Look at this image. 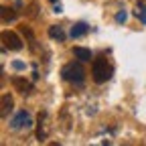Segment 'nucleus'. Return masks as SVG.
<instances>
[{"instance_id": "f257e3e1", "label": "nucleus", "mask_w": 146, "mask_h": 146, "mask_svg": "<svg viewBox=\"0 0 146 146\" xmlns=\"http://www.w3.org/2000/svg\"><path fill=\"white\" fill-rule=\"evenodd\" d=\"M112 65L108 63V59L104 57V55H100V57L94 59V67H91V75H94V81L96 83H106L110 77H112Z\"/></svg>"}, {"instance_id": "f03ea898", "label": "nucleus", "mask_w": 146, "mask_h": 146, "mask_svg": "<svg viewBox=\"0 0 146 146\" xmlns=\"http://www.w3.org/2000/svg\"><path fill=\"white\" fill-rule=\"evenodd\" d=\"M61 75H63V79L65 81H71V83H81L83 81V77H85V69L81 67V63H69V65H65L63 67V71H61Z\"/></svg>"}, {"instance_id": "7ed1b4c3", "label": "nucleus", "mask_w": 146, "mask_h": 146, "mask_svg": "<svg viewBox=\"0 0 146 146\" xmlns=\"http://www.w3.org/2000/svg\"><path fill=\"white\" fill-rule=\"evenodd\" d=\"M2 43H4V49H10V51H21L23 49V41L16 33H10V31H2Z\"/></svg>"}, {"instance_id": "20e7f679", "label": "nucleus", "mask_w": 146, "mask_h": 146, "mask_svg": "<svg viewBox=\"0 0 146 146\" xmlns=\"http://www.w3.org/2000/svg\"><path fill=\"white\" fill-rule=\"evenodd\" d=\"M29 126H33L31 124V116H29V112L27 110H21L12 120H10V128H14V130H21V128H29Z\"/></svg>"}, {"instance_id": "39448f33", "label": "nucleus", "mask_w": 146, "mask_h": 146, "mask_svg": "<svg viewBox=\"0 0 146 146\" xmlns=\"http://www.w3.org/2000/svg\"><path fill=\"white\" fill-rule=\"evenodd\" d=\"M12 85H14V89H16V91H21V94H25V96L33 91V85H31L25 77H18V75H16V77H12Z\"/></svg>"}, {"instance_id": "423d86ee", "label": "nucleus", "mask_w": 146, "mask_h": 146, "mask_svg": "<svg viewBox=\"0 0 146 146\" xmlns=\"http://www.w3.org/2000/svg\"><path fill=\"white\" fill-rule=\"evenodd\" d=\"M12 106H14V100H12V96H10V94H2V110H0L2 118H6V116H8V112L12 110Z\"/></svg>"}, {"instance_id": "0eeeda50", "label": "nucleus", "mask_w": 146, "mask_h": 146, "mask_svg": "<svg viewBox=\"0 0 146 146\" xmlns=\"http://www.w3.org/2000/svg\"><path fill=\"white\" fill-rule=\"evenodd\" d=\"M73 55L79 59V61H91V51L85 47H75L73 49Z\"/></svg>"}, {"instance_id": "6e6552de", "label": "nucleus", "mask_w": 146, "mask_h": 146, "mask_svg": "<svg viewBox=\"0 0 146 146\" xmlns=\"http://www.w3.org/2000/svg\"><path fill=\"white\" fill-rule=\"evenodd\" d=\"M87 31H89V27L85 23H75L73 29H71V36H73V39H77V36H83Z\"/></svg>"}, {"instance_id": "1a4fd4ad", "label": "nucleus", "mask_w": 146, "mask_h": 146, "mask_svg": "<svg viewBox=\"0 0 146 146\" xmlns=\"http://www.w3.org/2000/svg\"><path fill=\"white\" fill-rule=\"evenodd\" d=\"M45 118H47V114H45V112H41V114H39V118H36V126H39V128H36V140H39V142H43V140H45V132H43Z\"/></svg>"}, {"instance_id": "9d476101", "label": "nucleus", "mask_w": 146, "mask_h": 146, "mask_svg": "<svg viewBox=\"0 0 146 146\" xmlns=\"http://www.w3.org/2000/svg\"><path fill=\"white\" fill-rule=\"evenodd\" d=\"M49 36H51V39H55V41H65V33H63V29L57 27V25L49 27Z\"/></svg>"}, {"instance_id": "9b49d317", "label": "nucleus", "mask_w": 146, "mask_h": 146, "mask_svg": "<svg viewBox=\"0 0 146 146\" xmlns=\"http://www.w3.org/2000/svg\"><path fill=\"white\" fill-rule=\"evenodd\" d=\"M0 14H2V23H10V21H14V18H16L14 8H8V6H2Z\"/></svg>"}, {"instance_id": "f8f14e48", "label": "nucleus", "mask_w": 146, "mask_h": 146, "mask_svg": "<svg viewBox=\"0 0 146 146\" xmlns=\"http://www.w3.org/2000/svg\"><path fill=\"white\" fill-rule=\"evenodd\" d=\"M126 18H128L126 12H118V14H116V21H118V23H126Z\"/></svg>"}, {"instance_id": "ddd939ff", "label": "nucleus", "mask_w": 146, "mask_h": 146, "mask_svg": "<svg viewBox=\"0 0 146 146\" xmlns=\"http://www.w3.org/2000/svg\"><path fill=\"white\" fill-rule=\"evenodd\" d=\"M12 67H14V69H25V63H23V61H14Z\"/></svg>"}]
</instances>
